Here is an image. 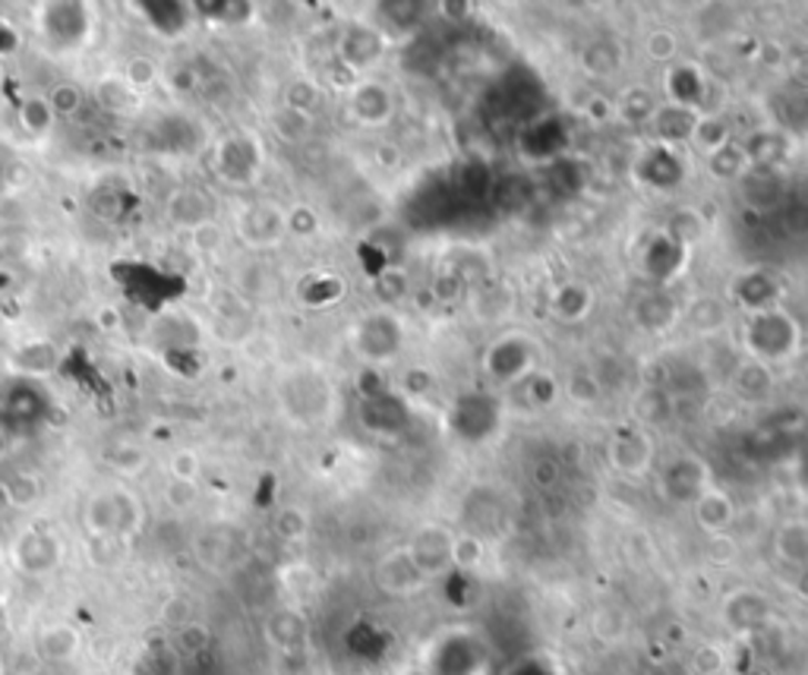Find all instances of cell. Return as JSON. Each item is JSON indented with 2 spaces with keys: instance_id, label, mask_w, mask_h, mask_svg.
Masks as SVG:
<instances>
[{
  "instance_id": "6",
  "label": "cell",
  "mask_w": 808,
  "mask_h": 675,
  "mask_svg": "<svg viewBox=\"0 0 808 675\" xmlns=\"http://www.w3.org/2000/svg\"><path fill=\"white\" fill-rule=\"evenodd\" d=\"M259 162H263V152L249 136H228L218 145V174L228 184H249L259 171Z\"/></svg>"
},
{
  "instance_id": "4",
  "label": "cell",
  "mask_w": 808,
  "mask_h": 675,
  "mask_svg": "<svg viewBox=\"0 0 808 675\" xmlns=\"http://www.w3.org/2000/svg\"><path fill=\"white\" fill-rule=\"evenodd\" d=\"M136 10L143 13L152 35L162 41L184 39L196 22L193 3H184V0H145V3H136Z\"/></svg>"
},
{
  "instance_id": "12",
  "label": "cell",
  "mask_w": 808,
  "mask_h": 675,
  "mask_svg": "<svg viewBox=\"0 0 808 675\" xmlns=\"http://www.w3.org/2000/svg\"><path fill=\"white\" fill-rule=\"evenodd\" d=\"M376 577H379V584H382L389 594H411V591H417V587L427 581L423 574L417 572L415 562H411V555L408 553L389 555V559L379 565Z\"/></svg>"
},
{
  "instance_id": "29",
  "label": "cell",
  "mask_w": 808,
  "mask_h": 675,
  "mask_svg": "<svg viewBox=\"0 0 808 675\" xmlns=\"http://www.w3.org/2000/svg\"><path fill=\"white\" fill-rule=\"evenodd\" d=\"M200 499V487L187 483V480H171L165 487V502L174 512H190Z\"/></svg>"
},
{
  "instance_id": "27",
  "label": "cell",
  "mask_w": 808,
  "mask_h": 675,
  "mask_svg": "<svg viewBox=\"0 0 808 675\" xmlns=\"http://www.w3.org/2000/svg\"><path fill=\"white\" fill-rule=\"evenodd\" d=\"M310 531V521H307V512H300L297 505H288V509H282V512L275 514V533L282 536V540H304Z\"/></svg>"
},
{
  "instance_id": "13",
  "label": "cell",
  "mask_w": 808,
  "mask_h": 675,
  "mask_svg": "<svg viewBox=\"0 0 808 675\" xmlns=\"http://www.w3.org/2000/svg\"><path fill=\"white\" fill-rule=\"evenodd\" d=\"M266 637L282 651H297L307 641V622H304V615L294 613V610H278L266 622Z\"/></svg>"
},
{
  "instance_id": "15",
  "label": "cell",
  "mask_w": 808,
  "mask_h": 675,
  "mask_svg": "<svg viewBox=\"0 0 808 675\" xmlns=\"http://www.w3.org/2000/svg\"><path fill=\"white\" fill-rule=\"evenodd\" d=\"M338 54H341V61L348 63L351 70H360V67H367L379 54V39H376L370 29H360V25L348 29L341 35V41H338Z\"/></svg>"
},
{
  "instance_id": "11",
  "label": "cell",
  "mask_w": 808,
  "mask_h": 675,
  "mask_svg": "<svg viewBox=\"0 0 808 675\" xmlns=\"http://www.w3.org/2000/svg\"><path fill=\"white\" fill-rule=\"evenodd\" d=\"M95 104L102 108L104 114H114V117H121V114H130L136 102H140V92L130 85V82L121 76V73H108L102 80L95 82Z\"/></svg>"
},
{
  "instance_id": "22",
  "label": "cell",
  "mask_w": 808,
  "mask_h": 675,
  "mask_svg": "<svg viewBox=\"0 0 808 675\" xmlns=\"http://www.w3.org/2000/svg\"><path fill=\"white\" fill-rule=\"evenodd\" d=\"M777 550L787 562H799V565H808V524L796 521V524H787L784 531L777 533Z\"/></svg>"
},
{
  "instance_id": "31",
  "label": "cell",
  "mask_w": 808,
  "mask_h": 675,
  "mask_svg": "<svg viewBox=\"0 0 808 675\" xmlns=\"http://www.w3.org/2000/svg\"><path fill=\"white\" fill-rule=\"evenodd\" d=\"M167 85H171L174 92H181V95H193V92L203 89V76H200V70H193L190 63H174L171 73H167Z\"/></svg>"
},
{
  "instance_id": "35",
  "label": "cell",
  "mask_w": 808,
  "mask_h": 675,
  "mask_svg": "<svg viewBox=\"0 0 808 675\" xmlns=\"http://www.w3.org/2000/svg\"><path fill=\"white\" fill-rule=\"evenodd\" d=\"M316 227V218H313L310 208H294L288 215V231H297V234H310Z\"/></svg>"
},
{
  "instance_id": "34",
  "label": "cell",
  "mask_w": 808,
  "mask_h": 675,
  "mask_svg": "<svg viewBox=\"0 0 808 675\" xmlns=\"http://www.w3.org/2000/svg\"><path fill=\"white\" fill-rule=\"evenodd\" d=\"M17 48H20V32H17V25L0 17V58L13 54Z\"/></svg>"
},
{
  "instance_id": "5",
  "label": "cell",
  "mask_w": 808,
  "mask_h": 675,
  "mask_svg": "<svg viewBox=\"0 0 808 675\" xmlns=\"http://www.w3.org/2000/svg\"><path fill=\"white\" fill-rule=\"evenodd\" d=\"M285 231H288V215L278 205H247L237 218V237L247 246H275Z\"/></svg>"
},
{
  "instance_id": "2",
  "label": "cell",
  "mask_w": 808,
  "mask_h": 675,
  "mask_svg": "<svg viewBox=\"0 0 808 675\" xmlns=\"http://www.w3.org/2000/svg\"><path fill=\"white\" fill-rule=\"evenodd\" d=\"M35 22L54 51H76L92 35V7L83 0H44L35 7Z\"/></svg>"
},
{
  "instance_id": "39",
  "label": "cell",
  "mask_w": 808,
  "mask_h": 675,
  "mask_svg": "<svg viewBox=\"0 0 808 675\" xmlns=\"http://www.w3.org/2000/svg\"><path fill=\"white\" fill-rule=\"evenodd\" d=\"M0 675H3V654H0Z\"/></svg>"
},
{
  "instance_id": "33",
  "label": "cell",
  "mask_w": 808,
  "mask_h": 675,
  "mask_svg": "<svg viewBox=\"0 0 808 675\" xmlns=\"http://www.w3.org/2000/svg\"><path fill=\"white\" fill-rule=\"evenodd\" d=\"M193 244L200 246V249H215V246L222 244V227L215 225V222H208V225L196 227L193 231Z\"/></svg>"
},
{
  "instance_id": "8",
  "label": "cell",
  "mask_w": 808,
  "mask_h": 675,
  "mask_svg": "<svg viewBox=\"0 0 808 675\" xmlns=\"http://www.w3.org/2000/svg\"><path fill=\"white\" fill-rule=\"evenodd\" d=\"M44 413H48V398H44L42 389L29 386V382H20L13 389L7 391L3 398V420L13 427V423H39Z\"/></svg>"
},
{
  "instance_id": "17",
  "label": "cell",
  "mask_w": 808,
  "mask_h": 675,
  "mask_svg": "<svg viewBox=\"0 0 808 675\" xmlns=\"http://www.w3.org/2000/svg\"><path fill=\"white\" fill-rule=\"evenodd\" d=\"M351 108H354V114H357V121L382 123L386 117H389V111H392V102H389V95H386V89H382V85L367 82V85H360V89L354 92Z\"/></svg>"
},
{
  "instance_id": "37",
  "label": "cell",
  "mask_w": 808,
  "mask_h": 675,
  "mask_svg": "<svg viewBox=\"0 0 808 675\" xmlns=\"http://www.w3.org/2000/svg\"><path fill=\"white\" fill-rule=\"evenodd\" d=\"M99 326L102 328H117L121 326V313L114 307H102L99 309Z\"/></svg>"
},
{
  "instance_id": "38",
  "label": "cell",
  "mask_w": 808,
  "mask_h": 675,
  "mask_svg": "<svg viewBox=\"0 0 808 675\" xmlns=\"http://www.w3.org/2000/svg\"><path fill=\"white\" fill-rule=\"evenodd\" d=\"M13 509V499H10V487H7V480H0V514H7Z\"/></svg>"
},
{
  "instance_id": "24",
  "label": "cell",
  "mask_w": 808,
  "mask_h": 675,
  "mask_svg": "<svg viewBox=\"0 0 808 675\" xmlns=\"http://www.w3.org/2000/svg\"><path fill=\"white\" fill-rule=\"evenodd\" d=\"M228 553H231L228 531H222V528H208V531L196 540V555H200V562L208 565V569H218Z\"/></svg>"
},
{
  "instance_id": "9",
  "label": "cell",
  "mask_w": 808,
  "mask_h": 675,
  "mask_svg": "<svg viewBox=\"0 0 808 675\" xmlns=\"http://www.w3.org/2000/svg\"><path fill=\"white\" fill-rule=\"evenodd\" d=\"M167 218L171 225L177 227H203L212 222V200H208L203 190H177L171 200H167Z\"/></svg>"
},
{
  "instance_id": "19",
  "label": "cell",
  "mask_w": 808,
  "mask_h": 675,
  "mask_svg": "<svg viewBox=\"0 0 808 675\" xmlns=\"http://www.w3.org/2000/svg\"><path fill=\"white\" fill-rule=\"evenodd\" d=\"M44 99H48V104H51V111H54L58 121H70V117H76V114L83 111L85 92L80 82H58Z\"/></svg>"
},
{
  "instance_id": "30",
  "label": "cell",
  "mask_w": 808,
  "mask_h": 675,
  "mask_svg": "<svg viewBox=\"0 0 808 675\" xmlns=\"http://www.w3.org/2000/svg\"><path fill=\"white\" fill-rule=\"evenodd\" d=\"M316 104H319V92H316L313 82H294V85H288V92H285V108L300 111V114H313Z\"/></svg>"
},
{
  "instance_id": "20",
  "label": "cell",
  "mask_w": 808,
  "mask_h": 675,
  "mask_svg": "<svg viewBox=\"0 0 808 675\" xmlns=\"http://www.w3.org/2000/svg\"><path fill=\"white\" fill-rule=\"evenodd\" d=\"M104 464L111 471L124 473V477H136L149 464V451L143 446H133V442H121V446H111V449L104 451Z\"/></svg>"
},
{
  "instance_id": "32",
  "label": "cell",
  "mask_w": 808,
  "mask_h": 675,
  "mask_svg": "<svg viewBox=\"0 0 808 675\" xmlns=\"http://www.w3.org/2000/svg\"><path fill=\"white\" fill-rule=\"evenodd\" d=\"M177 644H181L184 654H200L208 644V632L196 622H187L184 628H177Z\"/></svg>"
},
{
  "instance_id": "25",
  "label": "cell",
  "mask_w": 808,
  "mask_h": 675,
  "mask_svg": "<svg viewBox=\"0 0 808 675\" xmlns=\"http://www.w3.org/2000/svg\"><path fill=\"white\" fill-rule=\"evenodd\" d=\"M272 130H275L285 143H300V140L310 133V114H300V111L282 108V111L272 114Z\"/></svg>"
},
{
  "instance_id": "3",
  "label": "cell",
  "mask_w": 808,
  "mask_h": 675,
  "mask_svg": "<svg viewBox=\"0 0 808 675\" xmlns=\"http://www.w3.org/2000/svg\"><path fill=\"white\" fill-rule=\"evenodd\" d=\"M61 540L51 531H42V528L22 531L17 536V543H13V565L25 577H44V574H51L61 565Z\"/></svg>"
},
{
  "instance_id": "10",
  "label": "cell",
  "mask_w": 808,
  "mask_h": 675,
  "mask_svg": "<svg viewBox=\"0 0 808 675\" xmlns=\"http://www.w3.org/2000/svg\"><path fill=\"white\" fill-rule=\"evenodd\" d=\"M80 647H83V637L70 622H51L39 635V654L48 663H70L80 656Z\"/></svg>"
},
{
  "instance_id": "26",
  "label": "cell",
  "mask_w": 808,
  "mask_h": 675,
  "mask_svg": "<svg viewBox=\"0 0 808 675\" xmlns=\"http://www.w3.org/2000/svg\"><path fill=\"white\" fill-rule=\"evenodd\" d=\"M10 487V499H13V509H25V505H35L39 495H42V480L35 473H13L7 480Z\"/></svg>"
},
{
  "instance_id": "1",
  "label": "cell",
  "mask_w": 808,
  "mask_h": 675,
  "mask_svg": "<svg viewBox=\"0 0 808 675\" xmlns=\"http://www.w3.org/2000/svg\"><path fill=\"white\" fill-rule=\"evenodd\" d=\"M85 528L99 540H124L143 528V509L136 495L126 490L95 492L85 502Z\"/></svg>"
},
{
  "instance_id": "16",
  "label": "cell",
  "mask_w": 808,
  "mask_h": 675,
  "mask_svg": "<svg viewBox=\"0 0 808 675\" xmlns=\"http://www.w3.org/2000/svg\"><path fill=\"white\" fill-rule=\"evenodd\" d=\"M17 121L20 126L25 130V136H35V140H42L51 133V126H54V111H51V104L44 95H25L20 102V111H17Z\"/></svg>"
},
{
  "instance_id": "21",
  "label": "cell",
  "mask_w": 808,
  "mask_h": 675,
  "mask_svg": "<svg viewBox=\"0 0 808 675\" xmlns=\"http://www.w3.org/2000/svg\"><path fill=\"white\" fill-rule=\"evenodd\" d=\"M10 364L20 372H51L58 364V350H54V345L35 341V345H25V348L17 350Z\"/></svg>"
},
{
  "instance_id": "18",
  "label": "cell",
  "mask_w": 808,
  "mask_h": 675,
  "mask_svg": "<svg viewBox=\"0 0 808 675\" xmlns=\"http://www.w3.org/2000/svg\"><path fill=\"white\" fill-rule=\"evenodd\" d=\"M695 502H698L695 512H698V521H702L705 531L720 533L733 521V505H729L724 492H707V495H698Z\"/></svg>"
},
{
  "instance_id": "14",
  "label": "cell",
  "mask_w": 808,
  "mask_h": 675,
  "mask_svg": "<svg viewBox=\"0 0 808 675\" xmlns=\"http://www.w3.org/2000/svg\"><path fill=\"white\" fill-rule=\"evenodd\" d=\"M193 10H196V20L212 22V25H244L256 17V7L244 0H228V3L206 0V3H193Z\"/></svg>"
},
{
  "instance_id": "23",
  "label": "cell",
  "mask_w": 808,
  "mask_h": 675,
  "mask_svg": "<svg viewBox=\"0 0 808 675\" xmlns=\"http://www.w3.org/2000/svg\"><path fill=\"white\" fill-rule=\"evenodd\" d=\"M121 76H124L136 92H143V89H149V85H155V82L162 80V67H158L155 58H149V54H133V58L124 63Z\"/></svg>"
},
{
  "instance_id": "7",
  "label": "cell",
  "mask_w": 808,
  "mask_h": 675,
  "mask_svg": "<svg viewBox=\"0 0 808 675\" xmlns=\"http://www.w3.org/2000/svg\"><path fill=\"white\" fill-rule=\"evenodd\" d=\"M405 553L411 555L417 572L423 577H433L452 565V536H446V531H439V528H427L417 533L415 543Z\"/></svg>"
},
{
  "instance_id": "36",
  "label": "cell",
  "mask_w": 808,
  "mask_h": 675,
  "mask_svg": "<svg viewBox=\"0 0 808 675\" xmlns=\"http://www.w3.org/2000/svg\"><path fill=\"white\" fill-rule=\"evenodd\" d=\"M17 449V436H13V427L0 417V461H7L10 454Z\"/></svg>"
},
{
  "instance_id": "28",
  "label": "cell",
  "mask_w": 808,
  "mask_h": 675,
  "mask_svg": "<svg viewBox=\"0 0 808 675\" xmlns=\"http://www.w3.org/2000/svg\"><path fill=\"white\" fill-rule=\"evenodd\" d=\"M167 468H171V480H187V483H196V480H200V473H203V458H200V454H196L193 449H177L174 454H171Z\"/></svg>"
}]
</instances>
